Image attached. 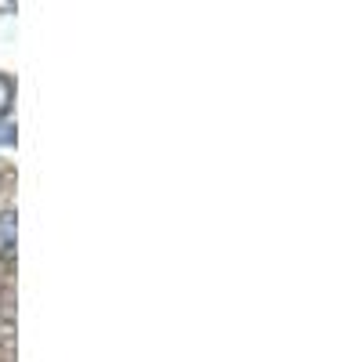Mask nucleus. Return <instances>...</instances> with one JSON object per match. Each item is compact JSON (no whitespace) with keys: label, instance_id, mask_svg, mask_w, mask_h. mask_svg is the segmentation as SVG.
Listing matches in <instances>:
<instances>
[{"label":"nucleus","instance_id":"f257e3e1","mask_svg":"<svg viewBox=\"0 0 362 362\" xmlns=\"http://www.w3.org/2000/svg\"><path fill=\"white\" fill-rule=\"evenodd\" d=\"M15 247V214H0V254H11Z\"/></svg>","mask_w":362,"mask_h":362},{"label":"nucleus","instance_id":"f03ea898","mask_svg":"<svg viewBox=\"0 0 362 362\" xmlns=\"http://www.w3.org/2000/svg\"><path fill=\"white\" fill-rule=\"evenodd\" d=\"M11 102H15V80H11L8 73H0V119L8 116Z\"/></svg>","mask_w":362,"mask_h":362}]
</instances>
